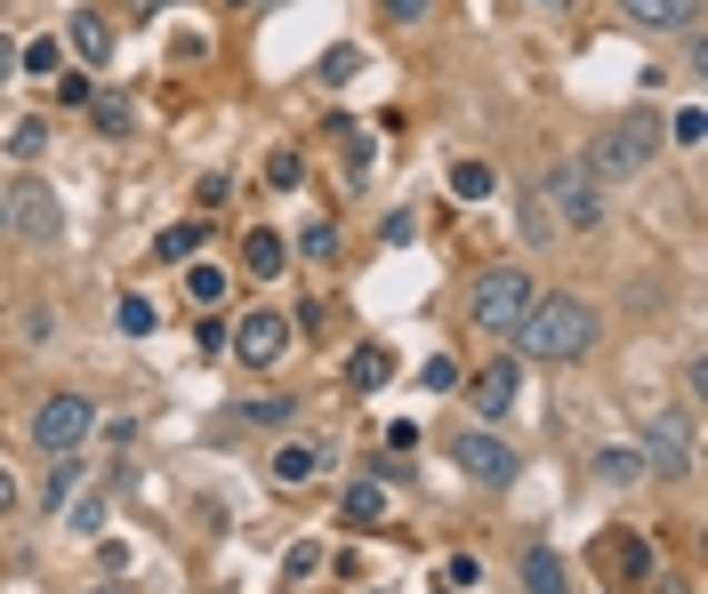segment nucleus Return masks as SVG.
I'll return each mask as SVG.
<instances>
[{
    "label": "nucleus",
    "mask_w": 708,
    "mask_h": 594,
    "mask_svg": "<svg viewBox=\"0 0 708 594\" xmlns=\"http://www.w3.org/2000/svg\"><path fill=\"white\" fill-rule=\"evenodd\" d=\"M596 330H604V313L588 298L548 290V298H531V313L516 322V345H523V362H580L596 345Z\"/></svg>",
    "instance_id": "nucleus-1"
},
{
    "label": "nucleus",
    "mask_w": 708,
    "mask_h": 594,
    "mask_svg": "<svg viewBox=\"0 0 708 594\" xmlns=\"http://www.w3.org/2000/svg\"><path fill=\"white\" fill-rule=\"evenodd\" d=\"M652 153H660V129L652 121H612V129L588 137L580 169H588L596 185H628V178H645V169H652Z\"/></svg>",
    "instance_id": "nucleus-2"
},
{
    "label": "nucleus",
    "mask_w": 708,
    "mask_h": 594,
    "mask_svg": "<svg viewBox=\"0 0 708 594\" xmlns=\"http://www.w3.org/2000/svg\"><path fill=\"white\" fill-rule=\"evenodd\" d=\"M531 273L523 265H491V273H476L467 282V322H476L483 338H516V322L531 313Z\"/></svg>",
    "instance_id": "nucleus-3"
},
{
    "label": "nucleus",
    "mask_w": 708,
    "mask_h": 594,
    "mask_svg": "<svg viewBox=\"0 0 708 594\" xmlns=\"http://www.w3.org/2000/svg\"><path fill=\"white\" fill-rule=\"evenodd\" d=\"M0 233L24 241V250H49V241L64 233V201L41 178H17L9 193H0Z\"/></svg>",
    "instance_id": "nucleus-4"
},
{
    "label": "nucleus",
    "mask_w": 708,
    "mask_h": 594,
    "mask_svg": "<svg viewBox=\"0 0 708 594\" xmlns=\"http://www.w3.org/2000/svg\"><path fill=\"white\" fill-rule=\"evenodd\" d=\"M89 434H97L89 394H49L32 410V450H41V459H73V450H89Z\"/></svg>",
    "instance_id": "nucleus-5"
},
{
    "label": "nucleus",
    "mask_w": 708,
    "mask_h": 594,
    "mask_svg": "<svg viewBox=\"0 0 708 594\" xmlns=\"http://www.w3.org/2000/svg\"><path fill=\"white\" fill-rule=\"evenodd\" d=\"M548 209H556L564 225H604V185L588 178L580 161H556L548 169Z\"/></svg>",
    "instance_id": "nucleus-6"
},
{
    "label": "nucleus",
    "mask_w": 708,
    "mask_h": 594,
    "mask_svg": "<svg viewBox=\"0 0 708 594\" xmlns=\"http://www.w3.org/2000/svg\"><path fill=\"white\" fill-rule=\"evenodd\" d=\"M290 338H298V330H290V313H242V322L226 330V345H233L250 370H275V362L290 354Z\"/></svg>",
    "instance_id": "nucleus-7"
},
{
    "label": "nucleus",
    "mask_w": 708,
    "mask_h": 594,
    "mask_svg": "<svg viewBox=\"0 0 708 594\" xmlns=\"http://www.w3.org/2000/svg\"><path fill=\"white\" fill-rule=\"evenodd\" d=\"M451 459H459V474H467V482H483V491H508L516 466H523L516 450L499 442V434H483V426H476V434H459V442H451Z\"/></svg>",
    "instance_id": "nucleus-8"
},
{
    "label": "nucleus",
    "mask_w": 708,
    "mask_h": 594,
    "mask_svg": "<svg viewBox=\"0 0 708 594\" xmlns=\"http://www.w3.org/2000/svg\"><path fill=\"white\" fill-rule=\"evenodd\" d=\"M645 466L692 474V410H652L645 417Z\"/></svg>",
    "instance_id": "nucleus-9"
},
{
    "label": "nucleus",
    "mask_w": 708,
    "mask_h": 594,
    "mask_svg": "<svg viewBox=\"0 0 708 594\" xmlns=\"http://www.w3.org/2000/svg\"><path fill=\"white\" fill-rule=\"evenodd\" d=\"M596 563L612 571V586H636V578H652V538H636V531H604V538H596Z\"/></svg>",
    "instance_id": "nucleus-10"
},
{
    "label": "nucleus",
    "mask_w": 708,
    "mask_h": 594,
    "mask_svg": "<svg viewBox=\"0 0 708 594\" xmlns=\"http://www.w3.org/2000/svg\"><path fill=\"white\" fill-rule=\"evenodd\" d=\"M387 377H395V354H387L379 338H362L355 354H347V394H379Z\"/></svg>",
    "instance_id": "nucleus-11"
},
{
    "label": "nucleus",
    "mask_w": 708,
    "mask_h": 594,
    "mask_svg": "<svg viewBox=\"0 0 708 594\" xmlns=\"http://www.w3.org/2000/svg\"><path fill=\"white\" fill-rule=\"evenodd\" d=\"M64 49H73L81 64H106V57H113V24L97 17V9H73V24H64Z\"/></svg>",
    "instance_id": "nucleus-12"
},
{
    "label": "nucleus",
    "mask_w": 708,
    "mask_h": 594,
    "mask_svg": "<svg viewBox=\"0 0 708 594\" xmlns=\"http://www.w3.org/2000/svg\"><path fill=\"white\" fill-rule=\"evenodd\" d=\"M523 594H571V571H564V554L556 546H523Z\"/></svg>",
    "instance_id": "nucleus-13"
},
{
    "label": "nucleus",
    "mask_w": 708,
    "mask_h": 594,
    "mask_svg": "<svg viewBox=\"0 0 708 594\" xmlns=\"http://www.w3.org/2000/svg\"><path fill=\"white\" fill-rule=\"evenodd\" d=\"M620 9L636 24H652V32H692L700 24V0H620Z\"/></svg>",
    "instance_id": "nucleus-14"
},
{
    "label": "nucleus",
    "mask_w": 708,
    "mask_h": 594,
    "mask_svg": "<svg viewBox=\"0 0 708 594\" xmlns=\"http://www.w3.org/2000/svg\"><path fill=\"white\" fill-rule=\"evenodd\" d=\"M242 265L258 273V282H275V273L290 265V241H282L275 225H250V233H242Z\"/></svg>",
    "instance_id": "nucleus-15"
},
{
    "label": "nucleus",
    "mask_w": 708,
    "mask_h": 594,
    "mask_svg": "<svg viewBox=\"0 0 708 594\" xmlns=\"http://www.w3.org/2000/svg\"><path fill=\"white\" fill-rule=\"evenodd\" d=\"M467 402H476L483 417H508V410H516V362H491L476 386H467Z\"/></svg>",
    "instance_id": "nucleus-16"
},
{
    "label": "nucleus",
    "mask_w": 708,
    "mask_h": 594,
    "mask_svg": "<svg viewBox=\"0 0 708 594\" xmlns=\"http://www.w3.org/2000/svg\"><path fill=\"white\" fill-rule=\"evenodd\" d=\"M339 514L355 522V531H379V522H387V491H379V482H347V491H339Z\"/></svg>",
    "instance_id": "nucleus-17"
},
{
    "label": "nucleus",
    "mask_w": 708,
    "mask_h": 594,
    "mask_svg": "<svg viewBox=\"0 0 708 594\" xmlns=\"http://www.w3.org/2000/svg\"><path fill=\"white\" fill-rule=\"evenodd\" d=\"M315 474H322V450H315V442H282V450H275V482H290V491H307Z\"/></svg>",
    "instance_id": "nucleus-18"
},
{
    "label": "nucleus",
    "mask_w": 708,
    "mask_h": 594,
    "mask_svg": "<svg viewBox=\"0 0 708 594\" xmlns=\"http://www.w3.org/2000/svg\"><path fill=\"white\" fill-rule=\"evenodd\" d=\"M233 426H290V394H266V402L226 410V417H218V434H233Z\"/></svg>",
    "instance_id": "nucleus-19"
},
{
    "label": "nucleus",
    "mask_w": 708,
    "mask_h": 594,
    "mask_svg": "<svg viewBox=\"0 0 708 594\" xmlns=\"http://www.w3.org/2000/svg\"><path fill=\"white\" fill-rule=\"evenodd\" d=\"M193 250H201V218L161 225V233H153V258H161V265H193Z\"/></svg>",
    "instance_id": "nucleus-20"
},
{
    "label": "nucleus",
    "mask_w": 708,
    "mask_h": 594,
    "mask_svg": "<svg viewBox=\"0 0 708 594\" xmlns=\"http://www.w3.org/2000/svg\"><path fill=\"white\" fill-rule=\"evenodd\" d=\"M596 482H612V491H628V482H645V459H636V450H596Z\"/></svg>",
    "instance_id": "nucleus-21"
},
{
    "label": "nucleus",
    "mask_w": 708,
    "mask_h": 594,
    "mask_svg": "<svg viewBox=\"0 0 708 594\" xmlns=\"http://www.w3.org/2000/svg\"><path fill=\"white\" fill-rule=\"evenodd\" d=\"M89 121L106 129V137H129V121H138V104H129L121 89H106V97H89Z\"/></svg>",
    "instance_id": "nucleus-22"
},
{
    "label": "nucleus",
    "mask_w": 708,
    "mask_h": 594,
    "mask_svg": "<svg viewBox=\"0 0 708 594\" xmlns=\"http://www.w3.org/2000/svg\"><path fill=\"white\" fill-rule=\"evenodd\" d=\"M491 185H499V178H491V161H476V153L451 161V193H459V201H491Z\"/></svg>",
    "instance_id": "nucleus-23"
},
{
    "label": "nucleus",
    "mask_w": 708,
    "mask_h": 594,
    "mask_svg": "<svg viewBox=\"0 0 708 594\" xmlns=\"http://www.w3.org/2000/svg\"><path fill=\"white\" fill-rule=\"evenodd\" d=\"M186 298H193V313H210L226 298V265H186Z\"/></svg>",
    "instance_id": "nucleus-24"
},
{
    "label": "nucleus",
    "mask_w": 708,
    "mask_h": 594,
    "mask_svg": "<svg viewBox=\"0 0 708 594\" xmlns=\"http://www.w3.org/2000/svg\"><path fill=\"white\" fill-rule=\"evenodd\" d=\"M73 482H81V450H73V459H49V491H41V506H49V514H64Z\"/></svg>",
    "instance_id": "nucleus-25"
},
{
    "label": "nucleus",
    "mask_w": 708,
    "mask_h": 594,
    "mask_svg": "<svg viewBox=\"0 0 708 594\" xmlns=\"http://www.w3.org/2000/svg\"><path fill=\"white\" fill-rule=\"evenodd\" d=\"M315 73H322V89H347V81L362 73V49H355V41H339V49H330V57L315 64Z\"/></svg>",
    "instance_id": "nucleus-26"
},
{
    "label": "nucleus",
    "mask_w": 708,
    "mask_h": 594,
    "mask_svg": "<svg viewBox=\"0 0 708 594\" xmlns=\"http://www.w3.org/2000/svg\"><path fill=\"white\" fill-rule=\"evenodd\" d=\"M17 73L57 81V73H64V41H32V49H17Z\"/></svg>",
    "instance_id": "nucleus-27"
},
{
    "label": "nucleus",
    "mask_w": 708,
    "mask_h": 594,
    "mask_svg": "<svg viewBox=\"0 0 708 594\" xmlns=\"http://www.w3.org/2000/svg\"><path fill=\"white\" fill-rule=\"evenodd\" d=\"M516 233H523V241H548V233H556V209L539 201V193H523V201H516Z\"/></svg>",
    "instance_id": "nucleus-28"
},
{
    "label": "nucleus",
    "mask_w": 708,
    "mask_h": 594,
    "mask_svg": "<svg viewBox=\"0 0 708 594\" xmlns=\"http://www.w3.org/2000/svg\"><path fill=\"white\" fill-rule=\"evenodd\" d=\"M298 258H339V225H330V218H315V225H298Z\"/></svg>",
    "instance_id": "nucleus-29"
},
{
    "label": "nucleus",
    "mask_w": 708,
    "mask_h": 594,
    "mask_svg": "<svg viewBox=\"0 0 708 594\" xmlns=\"http://www.w3.org/2000/svg\"><path fill=\"white\" fill-rule=\"evenodd\" d=\"M9 153H17V161H41V153H49V121H17V129H9Z\"/></svg>",
    "instance_id": "nucleus-30"
},
{
    "label": "nucleus",
    "mask_w": 708,
    "mask_h": 594,
    "mask_svg": "<svg viewBox=\"0 0 708 594\" xmlns=\"http://www.w3.org/2000/svg\"><path fill=\"white\" fill-rule=\"evenodd\" d=\"M298 178H307V161H298L290 145H275V153H266V185H282V193H290Z\"/></svg>",
    "instance_id": "nucleus-31"
},
{
    "label": "nucleus",
    "mask_w": 708,
    "mask_h": 594,
    "mask_svg": "<svg viewBox=\"0 0 708 594\" xmlns=\"http://www.w3.org/2000/svg\"><path fill=\"white\" fill-rule=\"evenodd\" d=\"M113 322H121V330H129V338H146V330H153V305H146V298H138V290H129V298H121V305H113Z\"/></svg>",
    "instance_id": "nucleus-32"
},
{
    "label": "nucleus",
    "mask_w": 708,
    "mask_h": 594,
    "mask_svg": "<svg viewBox=\"0 0 708 594\" xmlns=\"http://www.w3.org/2000/svg\"><path fill=\"white\" fill-rule=\"evenodd\" d=\"M419 386H427V394H451V386H459V362H451V354H435V362L419 370Z\"/></svg>",
    "instance_id": "nucleus-33"
},
{
    "label": "nucleus",
    "mask_w": 708,
    "mask_h": 594,
    "mask_svg": "<svg viewBox=\"0 0 708 594\" xmlns=\"http://www.w3.org/2000/svg\"><path fill=\"white\" fill-rule=\"evenodd\" d=\"M668 137H677V145H700V137H708V113H700V104H685V113L668 121Z\"/></svg>",
    "instance_id": "nucleus-34"
},
{
    "label": "nucleus",
    "mask_w": 708,
    "mask_h": 594,
    "mask_svg": "<svg viewBox=\"0 0 708 594\" xmlns=\"http://www.w3.org/2000/svg\"><path fill=\"white\" fill-rule=\"evenodd\" d=\"M476 578H483V563H476V554H451V563H443V586H459V594L476 586Z\"/></svg>",
    "instance_id": "nucleus-35"
},
{
    "label": "nucleus",
    "mask_w": 708,
    "mask_h": 594,
    "mask_svg": "<svg viewBox=\"0 0 708 594\" xmlns=\"http://www.w3.org/2000/svg\"><path fill=\"white\" fill-rule=\"evenodd\" d=\"M315 563H322V546H315V538H298V546H290V554H282V571H290V578H307V571H315Z\"/></svg>",
    "instance_id": "nucleus-36"
},
{
    "label": "nucleus",
    "mask_w": 708,
    "mask_h": 594,
    "mask_svg": "<svg viewBox=\"0 0 708 594\" xmlns=\"http://www.w3.org/2000/svg\"><path fill=\"white\" fill-rule=\"evenodd\" d=\"M49 330H57V313L49 305H24V345H49Z\"/></svg>",
    "instance_id": "nucleus-37"
},
{
    "label": "nucleus",
    "mask_w": 708,
    "mask_h": 594,
    "mask_svg": "<svg viewBox=\"0 0 708 594\" xmlns=\"http://www.w3.org/2000/svg\"><path fill=\"white\" fill-rule=\"evenodd\" d=\"M347 169H355V178L370 169V137H362V121H347Z\"/></svg>",
    "instance_id": "nucleus-38"
},
{
    "label": "nucleus",
    "mask_w": 708,
    "mask_h": 594,
    "mask_svg": "<svg viewBox=\"0 0 708 594\" xmlns=\"http://www.w3.org/2000/svg\"><path fill=\"white\" fill-rule=\"evenodd\" d=\"M73 531H81V538H97V531H106V499H89V506H73Z\"/></svg>",
    "instance_id": "nucleus-39"
},
{
    "label": "nucleus",
    "mask_w": 708,
    "mask_h": 594,
    "mask_svg": "<svg viewBox=\"0 0 708 594\" xmlns=\"http://www.w3.org/2000/svg\"><path fill=\"white\" fill-rule=\"evenodd\" d=\"M193 201H201V209H226V201H233V185H226V178H201V185H193Z\"/></svg>",
    "instance_id": "nucleus-40"
},
{
    "label": "nucleus",
    "mask_w": 708,
    "mask_h": 594,
    "mask_svg": "<svg viewBox=\"0 0 708 594\" xmlns=\"http://www.w3.org/2000/svg\"><path fill=\"white\" fill-rule=\"evenodd\" d=\"M379 9H387V17H395V24H419V17H427V9H435V0H379Z\"/></svg>",
    "instance_id": "nucleus-41"
},
{
    "label": "nucleus",
    "mask_w": 708,
    "mask_h": 594,
    "mask_svg": "<svg viewBox=\"0 0 708 594\" xmlns=\"http://www.w3.org/2000/svg\"><path fill=\"white\" fill-rule=\"evenodd\" d=\"M226 345V322H193V354H218Z\"/></svg>",
    "instance_id": "nucleus-42"
},
{
    "label": "nucleus",
    "mask_w": 708,
    "mask_h": 594,
    "mask_svg": "<svg viewBox=\"0 0 708 594\" xmlns=\"http://www.w3.org/2000/svg\"><path fill=\"white\" fill-rule=\"evenodd\" d=\"M57 97H64V104H89V97H97V89H89V81H81V73H57Z\"/></svg>",
    "instance_id": "nucleus-43"
},
{
    "label": "nucleus",
    "mask_w": 708,
    "mask_h": 594,
    "mask_svg": "<svg viewBox=\"0 0 708 594\" xmlns=\"http://www.w3.org/2000/svg\"><path fill=\"white\" fill-rule=\"evenodd\" d=\"M9 73H17V41L0 32V81H9Z\"/></svg>",
    "instance_id": "nucleus-44"
},
{
    "label": "nucleus",
    "mask_w": 708,
    "mask_h": 594,
    "mask_svg": "<svg viewBox=\"0 0 708 594\" xmlns=\"http://www.w3.org/2000/svg\"><path fill=\"white\" fill-rule=\"evenodd\" d=\"M660 578V571H652ZM660 594H692V578H660Z\"/></svg>",
    "instance_id": "nucleus-45"
},
{
    "label": "nucleus",
    "mask_w": 708,
    "mask_h": 594,
    "mask_svg": "<svg viewBox=\"0 0 708 594\" xmlns=\"http://www.w3.org/2000/svg\"><path fill=\"white\" fill-rule=\"evenodd\" d=\"M0 506H17V482H9V466H0Z\"/></svg>",
    "instance_id": "nucleus-46"
},
{
    "label": "nucleus",
    "mask_w": 708,
    "mask_h": 594,
    "mask_svg": "<svg viewBox=\"0 0 708 594\" xmlns=\"http://www.w3.org/2000/svg\"><path fill=\"white\" fill-rule=\"evenodd\" d=\"M531 9H571V0H531Z\"/></svg>",
    "instance_id": "nucleus-47"
},
{
    "label": "nucleus",
    "mask_w": 708,
    "mask_h": 594,
    "mask_svg": "<svg viewBox=\"0 0 708 594\" xmlns=\"http://www.w3.org/2000/svg\"><path fill=\"white\" fill-rule=\"evenodd\" d=\"M226 9H250V0H226Z\"/></svg>",
    "instance_id": "nucleus-48"
},
{
    "label": "nucleus",
    "mask_w": 708,
    "mask_h": 594,
    "mask_svg": "<svg viewBox=\"0 0 708 594\" xmlns=\"http://www.w3.org/2000/svg\"><path fill=\"white\" fill-rule=\"evenodd\" d=\"M97 594H121V586H97Z\"/></svg>",
    "instance_id": "nucleus-49"
}]
</instances>
